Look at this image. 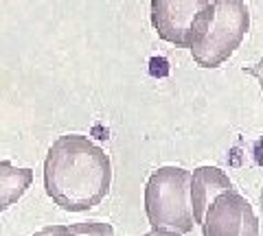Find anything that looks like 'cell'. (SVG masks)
Wrapping results in <instances>:
<instances>
[{"label":"cell","mask_w":263,"mask_h":236,"mask_svg":"<svg viewBox=\"0 0 263 236\" xmlns=\"http://www.w3.org/2000/svg\"><path fill=\"white\" fill-rule=\"evenodd\" d=\"M213 15L209 0H152V24L160 39L191 48L206 31Z\"/></svg>","instance_id":"277c9868"},{"label":"cell","mask_w":263,"mask_h":236,"mask_svg":"<svg viewBox=\"0 0 263 236\" xmlns=\"http://www.w3.org/2000/svg\"><path fill=\"white\" fill-rule=\"evenodd\" d=\"M189 184L191 173L180 166H160L149 175L145 186V212L154 230L193 232Z\"/></svg>","instance_id":"7a4b0ae2"},{"label":"cell","mask_w":263,"mask_h":236,"mask_svg":"<svg viewBox=\"0 0 263 236\" xmlns=\"http://www.w3.org/2000/svg\"><path fill=\"white\" fill-rule=\"evenodd\" d=\"M112 186V164L101 146L81 134L60 136L44 160V188L62 210L99 206Z\"/></svg>","instance_id":"6da1fadb"},{"label":"cell","mask_w":263,"mask_h":236,"mask_svg":"<svg viewBox=\"0 0 263 236\" xmlns=\"http://www.w3.org/2000/svg\"><path fill=\"white\" fill-rule=\"evenodd\" d=\"M202 232L204 236H259V219L250 201L233 188L211 201Z\"/></svg>","instance_id":"5b68a950"},{"label":"cell","mask_w":263,"mask_h":236,"mask_svg":"<svg viewBox=\"0 0 263 236\" xmlns=\"http://www.w3.org/2000/svg\"><path fill=\"white\" fill-rule=\"evenodd\" d=\"M33 184V170L18 168L9 160L0 162V214L9 210Z\"/></svg>","instance_id":"52a82bcc"},{"label":"cell","mask_w":263,"mask_h":236,"mask_svg":"<svg viewBox=\"0 0 263 236\" xmlns=\"http://www.w3.org/2000/svg\"><path fill=\"white\" fill-rule=\"evenodd\" d=\"M33 236H114V227L101 221H86L70 225H48Z\"/></svg>","instance_id":"ba28073f"},{"label":"cell","mask_w":263,"mask_h":236,"mask_svg":"<svg viewBox=\"0 0 263 236\" xmlns=\"http://www.w3.org/2000/svg\"><path fill=\"white\" fill-rule=\"evenodd\" d=\"M250 29V13L243 0H215L213 15L202 37L189 48L200 68H219L235 55Z\"/></svg>","instance_id":"3957f363"},{"label":"cell","mask_w":263,"mask_h":236,"mask_svg":"<svg viewBox=\"0 0 263 236\" xmlns=\"http://www.w3.org/2000/svg\"><path fill=\"white\" fill-rule=\"evenodd\" d=\"M226 190H233V182L228 180V175L224 170H219L217 166L195 168L191 175V184H189V199H191L193 221L202 225L204 212L211 206V201Z\"/></svg>","instance_id":"8992f818"},{"label":"cell","mask_w":263,"mask_h":236,"mask_svg":"<svg viewBox=\"0 0 263 236\" xmlns=\"http://www.w3.org/2000/svg\"><path fill=\"white\" fill-rule=\"evenodd\" d=\"M145 236H180L178 232H169V230H152V232H147Z\"/></svg>","instance_id":"9c48e42d"}]
</instances>
